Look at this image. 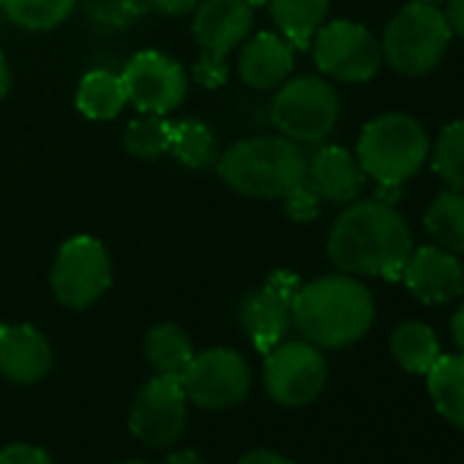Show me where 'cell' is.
<instances>
[{"label": "cell", "instance_id": "obj_27", "mask_svg": "<svg viewBox=\"0 0 464 464\" xmlns=\"http://www.w3.org/2000/svg\"><path fill=\"white\" fill-rule=\"evenodd\" d=\"M169 142H172V123L164 115H153V112L134 118L123 134V145L129 156L145 161L164 156L169 150Z\"/></svg>", "mask_w": 464, "mask_h": 464}, {"label": "cell", "instance_id": "obj_21", "mask_svg": "<svg viewBox=\"0 0 464 464\" xmlns=\"http://www.w3.org/2000/svg\"><path fill=\"white\" fill-rule=\"evenodd\" d=\"M129 104L123 77L112 72H91L77 88V110L91 121H112Z\"/></svg>", "mask_w": 464, "mask_h": 464}, {"label": "cell", "instance_id": "obj_19", "mask_svg": "<svg viewBox=\"0 0 464 464\" xmlns=\"http://www.w3.org/2000/svg\"><path fill=\"white\" fill-rule=\"evenodd\" d=\"M426 388L437 412L464 429V353L440 355L426 372Z\"/></svg>", "mask_w": 464, "mask_h": 464}, {"label": "cell", "instance_id": "obj_37", "mask_svg": "<svg viewBox=\"0 0 464 464\" xmlns=\"http://www.w3.org/2000/svg\"><path fill=\"white\" fill-rule=\"evenodd\" d=\"M164 464H202V459H199L194 450H178V453H172Z\"/></svg>", "mask_w": 464, "mask_h": 464}, {"label": "cell", "instance_id": "obj_11", "mask_svg": "<svg viewBox=\"0 0 464 464\" xmlns=\"http://www.w3.org/2000/svg\"><path fill=\"white\" fill-rule=\"evenodd\" d=\"M186 404L188 399L180 385V377L156 374L134 396L129 410V426L134 437H140L145 445L153 448L172 445L186 429V415H188Z\"/></svg>", "mask_w": 464, "mask_h": 464}, {"label": "cell", "instance_id": "obj_8", "mask_svg": "<svg viewBox=\"0 0 464 464\" xmlns=\"http://www.w3.org/2000/svg\"><path fill=\"white\" fill-rule=\"evenodd\" d=\"M186 399L202 410H229L246 399L252 388V369L241 353L213 347L188 361L180 374Z\"/></svg>", "mask_w": 464, "mask_h": 464}, {"label": "cell", "instance_id": "obj_4", "mask_svg": "<svg viewBox=\"0 0 464 464\" xmlns=\"http://www.w3.org/2000/svg\"><path fill=\"white\" fill-rule=\"evenodd\" d=\"M355 159L377 186H401L426 164L429 137L415 118L388 112L363 126Z\"/></svg>", "mask_w": 464, "mask_h": 464}, {"label": "cell", "instance_id": "obj_24", "mask_svg": "<svg viewBox=\"0 0 464 464\" xmlns=\"http://www.w3.org/2000/svg\"><path fill=\"white\" fill-rule=\"evenodd\" d=\"M172 156L186 164L188 169H208L218 161V142L216 134L210 131L208 123L197 118H183L172 123V142H169Z\"/></svg>", "mask_w": 464, "mask_h": 464}, {"label": "cell", "instance_id": "obj_1", "mask_svg": "<svg viewBox=\"0 0 464 464\" xmlns=\"http://www.w3.org/2000/svg\"><path fill=\"white\" fill-rule=\"evenodd\" d=\"M412 252V232L404 216L380 199L350 202L328 236V260L339 274L399 279Z\"/></svg>", "mask_w": 464, "mask_h": 464}, {"label": "cell", "instance_id": "obj_2", "mask_svg": "<svg viewBox=\"0 0 464 464\" xmlns=\"http://www.w3.org/2000/svg\"><path fill=\"white\" fill-rule=\"evenodd\" d=\"M372 323L374 298L350 274H331L301 285L293 304V325L314 347H350L369 334Z\"/></svg>", "mask_w": 464, "mask_h": 464}, {"label": "cell", "instance_id": "obj_7", "mask_svg": "<svg viewBox=\"0 0 464 464\" xmlns=\"http://www.w3.org/2000/svg\"><path fill=\"white\" fill-rule=\"evenodd\" d=\"M50 285L55 298L69 309H88L112 285V260L99 238H69L53 263Z\"/></svg>", "mask_w": 464, "mask_h": 464}, {"label": "cell", "instance_id": "obj_9", "mask_svg": "<svg viewBox=\"0 0 464 464\" xmlns=\"http://www.w3.org/2000/svg\"><path fill=\"white\" fill-rule=\"evenodd\" d=\"M309 47L317 69L342 82H369L382 66L380 42L369 28L350 20L325 23Z\"/></svg>", "mask_w": 464, "mask_h": 464}, {"label": "cell", "instance_id": "obj_22", "mask_svg": "<svg viewBox=\"0 0 464 464\" xmlns=\"http://www.w3.org/2000/svg\"><path fill=\"white\" fill-rule=\"evenodd\" d=\"M423 227L431 236L434 246L464 255V191H442L426 210Z\"/></svg>", "mask_w": 464, "mask_h": 464}, {"label": "cell", "instance_id": "obj_10", "mask_svg": "<svg viewBox=\"0 0 464 464\" xmlns=\"http://www.w3.org/2000/svg\"><path fill=\"white\" fill-rule=\"evenodd\" d=\"M328 380V363L312 342H279L266 353V388L285 407L314 401Z\"/></svg>", "mask_w": 464, "mask_h": 464}, {"label": "cell", "instance_id": "obj_38", "mask_svg": "<svg viewBox=\"0 0 464 464\" xmlns=\"http://www.w3.org/2000/svg\"><path fill=\"white\" fill-rule=\"evenodd\" d=\"M249 4H252V6H260V4H266V0H249Z\"/></svg>", "mask_w": 464, "mask_h": 464}, {"label": "cell", "instance_id": "obj_17", "mask_svg": "<svg viewBox=\"0 0 464 464\" xmlns=\"http://www.w3.org/2000/svg\"><path fill=\"white\" fill-rule=\"evenodd\" d=\"M53 369V347L34 325L0 323V374L12 382L31 385Z\"/></svg>", "mask_w": 464, "mask_h": 464}, {"label": "cell", "instance_id": "obj_34", "mask_svg": "<svg viewBox=\"0 0 464 464\" xmlns=\"http://www.w3.org/2000/svg\"><path fill=\"white\" fill-rule=\"evenodd\" d=\"M238 464H293V461L279 456V453H274V450H252Z\"/></svg>", "mask_w": 464, "mask_h": 464}, {"label": "cell", "instance_id": "obj_29", "mask_svg": "<svg viewBox=\"0 0 464 464\" xmlns=\"http://www.w3.org/2000/svg\"><path fill=\"white\" fill-rule=\"evenodd\" d=\"M285 210L293 221L298 224H306V221H314L320 216V197L309 188V183L304 180L301 186H295L293 191H287L285 197Z\"/></svg>", "mask_w": 464, "mask_h": 464}, {"label": "cell", "instance_id": "obj_3", "mask_svg": "<svg viewBox=\"0 0 464 464\" xmlns=\"http://www.w3.org/2000/svg\"><path fill=\"white\" fill-rule=\"evenodd\" d=\"M221 180L252 199H282L306 180L309 156L285 134L241 140L218 156Z\"/></svg>", "mask_w": 464, "mask_h": 464}, {"label": "cell", "instance_id": "obj_15", "mask_svg": "<svg viewBox=\"0 0 464 464\" xmlns=\"http://www.w3.org/2000/svg\"><path fill=\"white\" fill-rule=\"evenodd\" d=\"M399 279L420 304H448L464 293L461 263L440 246L412 249Z\"/></svg>", "mask_w": 464, "mask_h": 464}, {"label": "cell", "instance_id": "obj_12", "mask_svg": "<svg viewBox=\"0 0 464 464\" xmlns=\"http://www.w3.org/2000/svg\"><path fill=\"white\" fill-rule=\"evenodd\" d=\"M123 85L129 104H134L140 112L167 115L178 110L188 91V77L183 66L156 50L137 53L126 69H123Z\"/></svg>", "mask_w": 464, "mask_h": 464}, {"label": "cell", "instance_id": "obj_20", "mask_svg": "<svg viewBox=\"0 0 464 464\" xmlns=\"http://www.w3.org/2000/svg\"><path fill=\"white\" fill-rule=\"evenodd\" d=\"M268 9L279 34L295 50H306L314 34L325 25L331 0H268Z\"/></svg>", "mask_w": 464, "mask_h": 464}, {"label": "cell", "instance_id": "obj_31", "mask_svg": "<svg viewBox=\"0 0 464 464\" xmlns=\"http://www.w3.org/2000/svg\"><path fill=\"white\" fill-rule=\"evenodd\" d=\"M194 80L205 88H218L227 82V63L224 61H210V58H197L194 63Z\"/></svg>", "mask_w": 464, "mask_h": 464}, {"label": "cell", "instance_id": "obj_41", "mask_svg": "<svg viewBox=\"0 0 464 464\" xmlns=\"http://www.w3.org/2000/svg\"><path fill=\"white\" fill-rule=\"evenodd\" d=\"M0 14H4V9H0Z\"/></svg>", "mask_w": 464, "mask_h": 464}, {"label": "cell", "instance_id": "obj_35", "mask_svg": "<svg viewBox=\"0 0 464 464\" xmlns=\"http://www.w3.org/2000/svg\"><path fill=\"white\" fill-rule=\"evenodd\" d=\"M450 334H453V342L459 344V350L464 353V304L456 309V314L450 320Z\"/></svg>", "mask_w": 464, "mask_h": 464}, {"label": "cell", "instance_id": "obj_25", "mask_svg": "<svg viewBox=\"0 0 464 464\" xmlns=\"http://www.w3.org/2000/svg\"><path fill=\"white\" fill-rule=\"evenodd\" d=\"M145 355L159 374L180 377L183 369L188 366V361L194 358V347H191V339L178 325L164 323V325H156L148 331Z\"/></svg>", "mask_w": 464, "mask_h": 464}, {"label": "cell", "instance_id": "obj_14", "mask_svg": "<svg viewBox=\"0 0 464 464\" xmlns=\"http://www.w3.org/2000/svg\"><path fill=\"white\" fill-rule=\"evenodd\" d=\"M255 6L249 0H199L191 20V34L202 47V58L227 61L252 34Z\"/></svg>", "mask_w": 464, "mask_h": 464}, {"label": "cell", "instance_id": "obj_39", "mask_svg": "<svg viewBox=\"0 0 464 464\" xmlns=\"http://www.w3.org/2000/svg\"><path fill=\"white\" fill-rule=\"evenodd\" d=\"M420 4H440V0H420Z\"/></svg>", "mask_w": 464, "mask_h": 464}, {"label": "cell", "instance_id": "obj_5", "mask_svg": "<svg viewBox=\"0 0 464 464\" xmlns=\"http://www.w3.org/2000/svg\"><path fill=\"white\" fill-rule=\"evenodd\" d=\"M450 25L437 4L410 0L388 23L382 36V58L396 74L423 77L440 66L450 47Z\"/></svg>", "mask_w": 464, "mask_h": 464}, {"label": "cell", "instance_id": "obj_30", "mask_svg": "<svg viewBox=\"0 0 464 464\" xmlns=\"http://www.w3.org/2000/svg\"><path fill=\"white\" fill-rule=\"evenodd\" d=\"M0 464H55L47 450L25 442H14L0 450Z\"/></svg>", "mask_w": 464, "mask_h": 464}, {"label": "cell", "instance_id": "obj_26", "mask_svg": "<svg viewBox=\"0 0 464 464\" xmlns=\"http://www.w3.org/2000/svg\"><path fill=\"white\" fill-rule=\"evenodd\" d=\"M77 0H0L4 14L25 31H53L69 20Z\"/></svg>", "mask_w": 464, "mask_h": 464}, {"label": "cell", "instance_id": "obj_28", "mask_svg": "<svg viewBox=\"0 0 464 464\" xmlns=\"http://www.w3.org/2000/svg\"><path fill=\"white\" fill-rule=\"evenodd\" d=\"M431 169L450 188L464 191V121H453L440 131L431 148Z\"/></svg>", "mask_w": 464, "mask_h": 464}, {"label": "cell", "instance_id": "obj_23", "mask_svg": "<svg viewBox=\"0 0 464 464\" xmlns=\"http://www.w3.org/2000/svg\"><path fill=\"white\" fill-rule=\"evenodd\" d=\"M391 353L396 363L412 374H426L434 366V361L442 355L437 334L426 323H418V320H407L393 331Z\"/></svg>", "mask_w": 464, "mask_h": 464}, {"label": "cell", "instance_id": "obj_36", "mask_svg": "<svg viewBox=\"0 0 464 464\" xmlns=\"http://www.w3.org/2000/svg\"><path fill=\"white\" fill-rule=\"evenodd\" d=\"M9 91H12V69H9L6 55L0 53V99H4Z\"/></svg>", "mask_w": 464, "mask_h": 464}, {"label": "cell", "instance_id": "obj_40", "mask_svg": "<svg viewBox=\"0 0 464 464\" xmlns=\"http://www.w3.org/2000/svg\"><path fill=\"white\" fill-rule=\"evenodd\" d=\"M123 464H145V461H123Z\"/></svg>", "mask_w": 464, "mask_h": 464}, {"label": "cell", "instance_id": "obj_13", "mask_svg": "<svg viewBox=\"0 0 464 464\" xmlns=\"http://www.w3.org/2000/svg\"><path fill=\"white\" fill-rule=\"evenodd\" d=\"M301 285L304 282L293 271H274L263 287L244 298L241 325L260 353H271L279 342H285L293 325V304Z\"/></svg>", "mask_w": 464, "mask_h": 464}, {"label": "cell", "instance_id": "obj_33", "mask_svg": "<svg viewBox=\"0 0 464 464\" xmlns=\"http://www.w3.org/2000/svg\"><path fill=\"white\" fill-rule=\"evenodd\" d=\"M442 12L450 25V34H456L464 42V0H448V6Z\"/></svg>", "mask_w": 464, "mask_h": 464}, {"label": "cell", "instance_id": "obj_6", "mask_svg": "<svg viewBox=\"0 0 464 464\" xmlns=\"http://www.w3.org/2000/svg\"><path fill=\"white\" fill-rule=\"evenodd\" d=\"M339 112L342 102L334 85L312 74L285 82L271 104L274 126L298 145L323 142L339 123Z\"/></svg>", "mask_w": 464, "mask_h": 464}, {"label": "cell", "instance_id": "obj_32", "mask_svg": "<svg viewBox=\"0 0 464 464\" xmlns=\"http://www.w3.org/2000/svg\"><path fill=\"white\" fill-rule=\"evenodd\" d=\"M150 9H156L164 17H180L199 6V0H145Z\"/></svg>", "mask_w": 464, "mask_h": 464}, {"label": "cell", "instance_id": "obj_18", "mask_svg": "<svg viewBox=\"0 0 464 464\" xmlns=\"http://www.w3.org/2000/svg\"><path fill=\"white\" fill-rule=\"evenodd\" d=\"M293 66H295V47L282 34L255 36L238 58V74L255 91L279 88L290 77Z\"/></svg>", "mask_w": 464, "mask_h": 464}, {"label": "cell", "instance_id": "obj_16", "mask_svg": "<svg viewBox=\"0 0 464 464\" xmlns=\"http://www.w3.org/2000/svg\"><path fill=\"white\" fill-rule=\"evenodd\" d=\"M306 183L320 197V202L350 205L361 197L366 172L350 150L339 145H325L309 159Z\"/></svg>", "mask_w": 464, "mask_h": 464}]
</instances>
